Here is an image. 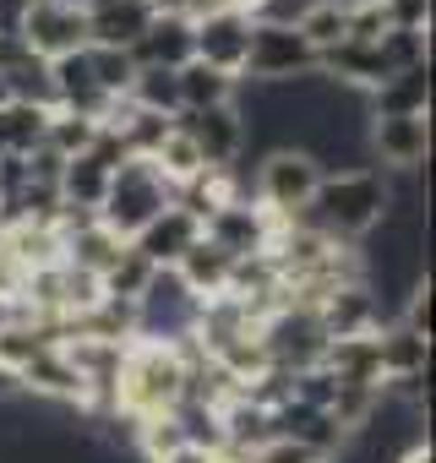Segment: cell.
Here are the masks:
<instances>
[{"label": "cell", "instance_id": "cell-26", "mask_svg": "<svg viewBox=\"0 0 436 463\" xmlns=\"http://www.w3.org/2000/svg\"><path fill=\"white\" fill-rule=\"evenodd\" d=\"M93 137H99V120H88V115H66V109H55V115H50V126H44V147H50V153H61V158L88 153V147H93Z\"/></svg>", "mask_w": 436, "mask_h": 463}, {"label": "cell", "instance_id": "cell-12", "mask_svg": "<svg viewBox=\"0 0 436 463\" xmlns=\"http://www.w3.org/2000/svg\"><path fill=\"white\" fill-rule=\"evenodd\" d=\"M88 44H104V50H131L153 12H147V0H88Z\"/></svg>", "mask_w": 436, "mask_h": 463}, {"label": "cell", "instance_id": "cell-6", "mask_svg": "<svg viewBox=\"0 0 436 463\" xmlns=\"http://www.w3.org/2000/svg\"><path fill=\"white\" fill-rule=\"evenodd\" d=\"M17 39H23L28 55H39L44 66H55L66 55H82L88 50V12L71 6V0H28Z\"/></svg>", "mask_w": 436, "mask_h": 463}, {"label": "cell", "instance_id": "cell-33", "mask_svg": "<svg viewBox=\"0 0 436 463\" xmlns=\"http://www.w3.org/2000/svg\"><path fill=\"white\" fill-rule=\"evenodd\" d=\"M6 398H17V382H12L6 371H0V403H6Z\"/></svg>", "mask_w": 436, "mask_h": 463}, {"label": "cell", "instance_id": "cell-19", "mask_svg": "<svg viewBox=\"0 0 436 463\" xmlns=\"http://www.w3.org/2000/svg\"><path fill=\"white\" fill-rule=\"evenodd\" d=\"M295 33H300L317 55L338 50V44L349 39V0H306V6L295 12Z\"/></svg>", "mask_w": 436, "mask_h": 463}, {"label": "cell", "instance_id": "cell-9", "mask_svg": "<svg viewBox=\"0 0 436 463\" xmlns=\"http://www.w3.org/2000/svg\"><path fill=\"white\" fill-rule=\"evenodd\" d=\"M371 153L387 169L398 175H420L425 153H431V115H371Z\"/></svg>", "mask_w": 436, "mask_h": 463}, {"label": "cell", "instance_id": "cell-24", "mask_svg": "<svg viewBox=\"0 0 436 463\" xmlns=\"http://www.w3.org/2000/svg\"><path fill=\"white\" fill-rule=\"evenodd\" d=\"M158 268H147L131 246H120V257L104 268V279H99V289H104V300H126V306H137L142 300V289H147V279H153Z\"/></svg>", "mask_w": 436, "mask_h": 463}, {"label": "cell", "instance_id": "cell-7", "mask_svg": "<svg viewBox=\"0 0 436 463\" xmlns=\"http://www.w3.org/2000/svg\"><path fill=\"white\" fill-rule=\"evenodd\" d=\"M175 126L196 142V153L207 158V169H235L246 142H251V120L241 115V104H218V109H180Z\"/></svg>", "mask_w": 436, "mask_h": 463}, {"label": "cell", "instance_id": "cell-29", "mask_svg": "<svg viewBox=\"0 0 436 463\" xmlns=\"http://www.w3.org/2000/svg\"><path fill=\"white\" fill-rule=\"evenodd\" d=\"M251 463H327V458L311 452V447H300V441H289V436H273V441H262L251 452Z\"/></svg>", "mask_w": 436, "mask_h": 463}, {"label": "cell", "instance_id": "cell-2", "mask_svg": "<svg viewBox=\"0 0 436 463\" xmlns=\"http://www.w3.org/2000/svg\"><path fill=\"white\" fill-rule=\"evenodd\" d=\"M387 196H393V185H387V175L371 169V164H365V169H344V175H322L311 207H306L295 223L327 235L333 246H355L360 235H371V229L387 218Z\"/></svg>", "mask_w": 436, "mask_h": 463}, {"label": "cell", "instance_id": "cell-27", "mask_svg": "<svg viewBox=\"0 0 436 463\" xmlns=\"http://www.w3.org/2000/svg\"><path fill=\"white\" fill-rule=\"evenodd\" d=\"M382 12H387V28L431 33V0H382Z\"/></svg>", "mask_w": 436, "mask_h": 463}, {"label": "cell", "instance_id": "cell-3", "mask_svg": "<svg viewBox=\"0 0 436 463\" xmlns=\"http://www.w3.org/2000/svg\"><path fill=\"white\" fill-rule=\"evenodd\" d=\"M169 202H175V191L158 180V169H153L147 158H126V164L109 175V191H104V202H99L93 218L109 229L115 241L131 246V241L142 235V229H147Z\"/></svg>", "mask_w": 436, "mask_h": 463}, {"label": "cell", "instance_id": "cell-20", "mask_svg": "<svg viewBox=\"0 0 436 463\" xmlns=\"http://www.w3.org/2000/svg\"><path fill=\"white\" fill-rule=\"evenodd\" d=\"M371 115H431V66L387 77L371 93Z\"/></svg>", "mask_w": 436, "mask_h": 463}, {"label": "cell", "instance_id": "cell-34", "mask_svg": "<svg viewBox=\"0 0 436 463\" xmlns=\"http://www.w3.org/2000/svg\"><path fill=\"white\" fill-rule=\"evenodd\" d=\"M0 104H12V99H6V82H0Z\"/></svg>", "mask_w": 436, "mask_h": 463}, {"label": "cell", "instance_id": "cell-1", "mask_svg": "<svg viewBox=\"0 0 436 463\" xmlns=\"http://www.w3.org/2000/svg\"><path fill=\"white\" fill-rule=\"evenodd\" d=\"M191 365H185V338L164 344V338H131L120 349L115 365V387H109V414L120 420H153V414H175V403L185 398Z\"/></svg>", "mask_w": 436, "mask_h": 463}, {"label": "cell", "instance_id": "cell-32", "mask_svg": "<svg viewBox=\"0 0 436 463\" xmlns=\"http://www.w3.org/2000/svg\"><path fill=\"white\" fill-rule=\"evenodd\" d=\"M153 17H185V0H147Z\"/></svg>", "mask_w": 436, "mask_h": 463}, {"label": "cell", "instance_id": "cell-16", "mask_svg": "<svg viewBox=\"0 0 436 463\" xmlns=\"http://www.w3.org/2000/svg\"><path fill=\"white\" fill-rule=\"evenodd\" d=\"M376 365H382V387H387V382L425 376V365H431V338H414L409 327H376Z\"/></svg>", "mask_w": 436, "mask_h": 463}, {"label": "cell", "instance_id": "cell-8", "mask_svg": "<svg viewBox=\"0 0 436 463\" xmlns=\"http://www.w3.org/2000/svg\"><path fill=\"white\" fill-rule=\"evenodd\" d=\"M273 229H279V218H268L262 207H251V202L241 196V202H230V207H218V213L202 223V235L224 251V257L246 262V257H268Z\"/></svg>", "mask_w": 436, "mask_h": 463}, {"label": "cell", "instance_id": "cell-10", "mask_svg": "<svg viewBox=\"0 0 436 463\" xmlns=\"http://www.w3.org/2000/svg\"><path fill=\"white\" fill-rule=\"evenodd\" d=\"M251 23L246 12H218V17H196L191 23V61L213 66V71H230L241 77L246 66V44H251Z\"/></svg>", "mask_w": 436, "mask_h": 463}, {"label": "cell", "instance_id": "cell-21", "mask_svg": "<svg viewBox=\"0 0 436 463\" xmlns=\"http://www.w3.org/2000/svg\"><path fill=\"white\" fill-rule=\"evenodd\" d=\"M55 109H33V104H0V158H28L33 147H44V126Z\"/></svg>", "mask_w": 436, "mask_h": 463}, {"label": "cell", "instance_id": "cell-18", "mask_svg": "<svg viewBox=\"0 0 436 463\" xmlns=\"http://www.w3.org/2000/svg\"><path fill=\"white\" fill-rule=\"evenodd\" d=\"M131 447L142 463H191V441L180 430L175 414H153V420H131Z\"/></svg>", "mask_w": 436, "mask_h": 463}, {"label": "cell", "instance_id": "cell-13", "mask_svg": "<svg viewBox=\"0 0 436 463\" xmlns=\"http://www.w3.org/2000/svg\"><path fill=\"white\" fill-rule=\"evenodd\" d=\"M230 273H235V257H224L207 235H202V241L175 262V279L191 289V300H218V295L230 289Z\"/></svg>", "mask_w": 436, "mask_h": 463}, {"label": "cell", "instance_id": "cell-31", "mask_svg": "<svg viewBox=\"0 0 436 463\" xmlns=\"http://www.w3.org/2000/svg\"><path fill=\"white\" fill-rule=\"evenodd\" d=\"M398 463H436V447H431V436H414V441L398 452Z\"/></svg>", "mask_w": 436, "mask_h": 463}, {"label": "cell", "instance_id": "cell-5", "mask_svg": "<svg viewBox=\"0 0 436 463\" xmlns=\"http://www.w3.org/2000/svg\"><path fill=\"white\" fill-rule=\"evenodd\" d=\"M241 77H246V82H262V88L306 82V77H317V50L295 33V23L257 17V23H251V44H246Z\"/></svg>", "mask_w": 436, "mask_h": 463}, {"label": "cell", "instance_id": "cell-14", "mask_svg": "<svg viewBox=\"0 0 436 463\" xmlns=\"http://www.w3.org/2000/svg\"><path fill=\"white\" fill-rule=\"evenodd\" d=\"M131 61H137V66L180 71V66L191 61V17H153L147 33L131 44Z\"/></svg>", "mask_w": 436, "mask_h": 463}, {"label": "cell", "instance_id": "cell-15", "mask_svg": "<svg viewBox=\"0 0 436 463\" xmlns=\"http://www.w3.org/2000/svg\"><path fill=\"white\" fill-rule=\"evenodd\" d=\"M109 175H115V169H109L99 153H77V158H66V164H61V180H55L61 207L99 213V202H104V191H109Z\"/></svg>", "mask_w": 436, "mask_h": 463}, {"label": "cell", "instance_id": "cell-25", "mask_svg": "<svg viewBox=\"0 0 436 463\" xmlns=\"http://www.w3.org/2000/svg\"><path fill=\"white\" fill-rule=\"evenodd\" d=\"M137 109H153V115H180V93H175V71H164V66H137V82H131V93H126Z\"/></svg>", "mask_w": 436, "mask_h": 463}, {"label": "cell", "instance_id": "cell-28", "mask_svg": "<svg viewBox=\"0 0 436 463\" xmlns=\"http://www.w3.org/2000/svg\"><path fill=\"white\" fill-rule=\"evenodd\" d=\"M414 338H431V279H414L409 284V300H403V322Z\"/></svg>", "mask_w": 436, "mask_h": 463}, {"label": "cell", "instance_id": "cell-22", "mask_svg": "<svg viewBox=\"0 0 436 463\" xmlns=\"http://www.w3.org/2000/svg\"><path fill=\"white\" fill-rule=\"evenodd\" d=\"M147 164L158 169V180H164L169 191H180V185H191V180H196V175L207 169V158L196 153V142H191V137H185L180 126H175V131H169V137H164V142L153 147V158H147Z\"/></svg>", "mask_w": 436, "mask_h": 463}, {"label": "cell", "instance_id": "cell-11", "mask_svg": "<svg viewBox=\"0 0 436 463\" xmlns=\"http://www.w3.org/2000/svg\"><path fill=\"white\" fill-rule=\"evenodd\" d=\"M196 241H202V223H196L185 207H175V202H169V207H164V213L142 229V235L131 241V251H137L147 268H175V262H180Z\"/></svg>", "mask_w": 436, "mask_h": 463}, {"label": "cell", "instance_id": "cell-23", "mask_svg": "<svg viewBox=\"0 0 436 463\" xmlns=\"http://www.w3.org/2000/svg\"><path fill=\"white\" fill-rule=\"evenodd\" d=\"M82 61H88V71H93V82H99V93H104V99H126V93H131V82H137V61H131V50L88 44V50H82Z\"/></svg>", "mask_w": 436, "mask_h": 463}, {"label": "cell", "instance_id": "cell-4", "mask_svg": "<svg viewBox=\"0 0 436 463\" xmlns=\"http://www.w3.org/2000/svg\"><path fill=\"white\" fill-rule=\"evenodd\" d=\"M317 185H322V158H311L306 147H273L262 164H257V185H251V207H262L268 218H279V223H295L306 207H311V196H317Z\"/></svg>", "mask_w": 436, "mask_h": 463}, {"label": "cell", "instance_id": "cell-30", "mask_svg": "<svg viewBox=\"0 0 436 463\" xmlns=\"http://www.w3.org/2000/svg\"><path fill=\"white\" fill-rule=\"evenodd\" d=\"M268 0H185V17H218V12H246V17H262Z\"/></svg>", "mask_w": 436, "mask_h": 463}, {"label": "cell", "instance_id": "cell-17", "mask_svg": "<svg viewBox=\"0 0 436 463\" xmlns=\"http://www.w3.org/2000/svg\"><path fill=\"white\" fill-rule=\"evenodd\" d=\"M175 93H180V109H218V104H235L241 99V77L213 71L202 61H185L175 71Z\"/></svg>", "mask_w": 436, "mask_h": 463}]
</instances>
